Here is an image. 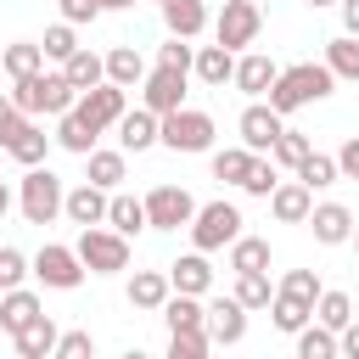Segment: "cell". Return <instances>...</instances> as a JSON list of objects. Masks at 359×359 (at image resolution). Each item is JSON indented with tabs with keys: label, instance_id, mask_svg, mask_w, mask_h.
<instances>
[{
	"label": "cell",
	"instance_id": "4fadbf2b",
	"mask_svg": "<svg viewBox=\"0 0 359 359\" xmlns=\"http://www.w3.org/2000/svg\"><path fill=\"white\" fill-rule=\"evenodd\" d=\"M202 325H208V337H213L219 348H236V342L247 337V309H241L236 297H219V303L202 309Z\"/></svg>",
	"mask_w": 359,
	"mask_h": 359
},
{
	"label": "cell",
	"instance_id": "bcb514c9",
	"mask_svg": "<svg viewBox=\"0 0 359 359\" xmlns=\"http://www.w3.org/2000/svg\"><path fill=\"white\" fill-rule=\"evenodd\" d=\"M157 62H163V67H180V73H191V62H196V50H191V39H180V34H168V45L157 50Z\"/></svg>",
	"mask_w": 359,
	"mask_h": 359
},
{
	"label": "cell",
	"instance_id": "603a6c76",
	"mask_svg": "<svg viewBox=\"0 0 359 359\" xmlns=\"http://www.w3.org/2000/svg\"><path fill=\"white\" fill-rule=\"evenodd\" d=\"M95 135H101V129H95L79 107H67V112H62V123H56V146H67V151H79V157H90Z\"/></svg>",
	"mask_w": 359,
	"mask_h": 359
},
{
	"label": "cell",
	"instance_id": "d6986e66",
	"mask_svg": "<svg viewBox=\"0 0 359 359\" xmlns=\"http://www.w3.org/2000/svg\"><path fill=\"white\" fill-rule=\"evenodd\" d=\"M191 67H196V79H202L208 90H224V84L236 79V50H224V45H202Z\"/></svg>",
	"mask_w": 359,
	"mask_h": 359
},
{
	"label": "cell",
	"instance_id": "ac0fdd59",
	"mask_svg": "<svg viewBox=\"0 0 359 359\" xmlns=\"http://www.w3.org/2000/svg\"><path fill=\"white\" fill-rule=\"evenodd\" d=\"M168 286H174V292H191V297H202V292L213 286L208 252H185V258H174V264H168Z\"/></svg>",
	"mask_w": 359,
	"mask_h": 359
},
{
	"label": "cell",
	"instance_id": "4316f807",
	"mask_svg": "<svg viewBox=\"0 0 359 359\" xmlns=\"http://www.w3.org/2000/svg\"><path fill=\"white\" fill-rule=\"evenodd\" d=\"M34 314H39V297L28 286H6V297H0V331H22Z\"/></svg>",
	"mask_w": 359,
	"mask_h": 359
},
{
	"label": "cell",
	"instance_id": "c3c4849f",
	"mask_svg": "<svg viewBox=\"0 0 359 359\" xmlns=\"http://www.w3.org/2000/svg\"><path fill=\"white\" fill-rule=\"evenodd\" d=\"M84 353H95L90 331H62V337H56V359H84Z\"/></svg>",
	"mask_w": 359,
	"mask_h": 359
},
{
	"label": "cell",
	"instance_id": "6f0895ef",
	"mask_svg": "<svg viewBox=\"0 0 359 359\" xmlns=\"http://www.w3.org/2000/svg\"><path fill=\"white\" fill-rule=\"evenodd\" d=\"M309 6H337V0H309Z\"/></svg>",
	"mask_w": 359,
	"mask_h": 359
},
{
	"label": "cell",
	"instance_id": "7c38bea8",
	"mask_svg": "<svg viewBox=\"0 0 359 359\" xmlns=\"http://www.w3.org/2000/svg\"><path fill=\"white\" fill-rule=\"evenodd\" d=\"M236 129H241V146H247V151H269V146H275V135L286 129V118H280L269 101H252V107L241 112V123H236Z\"/></svg>",
	"mask_w": 359,
	"mask_h": 359
},
{
	"label": "cell",
	"instance_id": "b9f144b4",
	"mask_svg": "<svg viewBox=\"0 0 359 359\" xmlns=\"http://www.w3.org/2000/svg\"><path fill=\"white\" fill-rule=\"evenodd\" d=\"M309 151H314V146H309V135H297V129H280V135H275V146H269V157H275V163H286V168H297Z\"/></svg>",
	"mask_w": 359,
	"mask_h": 359
},
{
	"label": "cell",
	"instance_id": "ab89813d",
	"mask_svg": "<svg viewBox=\"0 0 359 359\" xmlns=\"http://www.w3.org/2000/svg\"><path fill=\"white\" fill-rule=\"evenodd\" d=\"M118 180H123V151H95V146H90V185L112 191Z\"/></svg>",
	"mask_w": 359,
	"mask_h": 359
},
{
	"label": "cell",
	"instance_id": "52a82bcc",
	"mask_svg": "<svg viewBox=\"0 0 359 359\" xmlns=\"http://www.w3.org/2000/svg\"><path fill=\"white\" fill-rule=\"evenodd\" d=\"M258 28H264V11H258L252 0H224V11H219V22H213V39H219L224 50H247V45L258 39Z\"/></svg>",
	"mask_w": 359,
	"mask_h": 359
},
{
	"label": "cell",
	"instance_id": "60d3db41",
	"mask_svg": "<svg viewBox=\"0 0 359 359\" xmlns=\"http://www.w3.org/2000/svg\"><path fill=\"white\" fill-rule=\"evenodd\" d=\"M275 292H280V297H297V303H309V309H314V297H320L325 286H320V275H314V269H286V280H280Z\"/></svg>",
	"mask_w": 359,
	"mask_h": 359
},
{
	"label": "cell",
	"instance_id": "ffe728a7",
	"mask_svg": "<svg viewBox=\"0 0 359 359\" xmlns=\"http://www.w3.org/2000/svg\"><path fill=\"white\" fill-rule=\"evenodd\" d=\"M45 151H50V135H45V129H39L34 118H28V123H22V129H17L11 140H6V157H11V163H22V168L45 163Z\"/></svg>",
	"mask_w": 359,
	"mask_h": 359
},
{
	"label": "cell",
	"instance_id": "db71d44e",
	"mask_svg": "<svg viewBox=\"0 0 359 359\" xmlns=\"http://www.w3.org/2000/svg\"><path fill=\"white\" fill-rule=\"evenodd\" d=\"M342 6V34H359V0H337Z\"/></svg>",
	"mask_w": 359,
	"mask_h": 359
},
{
	"label": "cell",
	"instance_id": "8fae6325",
	"mask_svg": "<svg viewBox=\"0 0 359 359\" xmlns=\"http://www.w3.org/2000/svg\"><path fill=\"white\" fill-rule=\"evenodd\" d=\"M73 107H79L95 129H112V123L123 118V84H107V79H101V84H90V90H79Z\"/></svg>",
	"mask_w": 359,
	"mask_h": 359
},
{
	"label": "cell",
	"instance_id": "ee69618b",
	"mask_svg": "<svg viewBox=\"0 0 359 359\" xmlns=\"http://www.w3.org/2000/svg\"><path fill=\"white\" fill-rule=\"evenodd\" d=\"M241 191H247V196H269V191H275V157L264 163V157L252 151V163H247V174H241Z\"/></svg>",
	"mask_w": 359,
	"mask_h": 359
},
{
	"label": "cell",
	"instance_id": "277c9868",
	"mask_svg": "<svg viewBox=\"0 0 359 359\" xmlns=\"http://www.w3.org/2000/svg\"><path fill=\"white\" fill-rule=\"evenodd\" d=\"M157 140L168 151H208L213 146V118L196 112V107H174V112L157 118Z\"/></svg>",
	"mask_w": 359,
	"mask_h": 359
},
{
	"label": "cell",
	"instance_id": "681fc988",
	"mask_svg": "<svg viewBox=\"0 0 359 359\" xmlns=\"http://www.w3.org/2000/svg\"><path fill=\"white\" fill-rule=\"evenodd\" d=\"M22 123H28V112H22V107H17L11 95H0V151H6V140H11V135H17Z\"/></svg>",
	"mask_w": 359,
	"mask_h": 359
},
{
	"label": "cell",
	"instance_id": "9f6ffc18",
	"mask_svg": "<svg viewBox=\"0 0 359 359\" xmlns=\"http://www.w3.org/2000/svg\"><path fill=\"white\" fill-rule=\"evenodd\" d=\"M123 6H135V0H101V11H123Z\"/></svg>",
	"mask_w": 359,
	"mask_h": 359
},
{
	"label": "cell",
	"instance_id": "7402d4cb",
	"mask_svg": "<svg viewBox=\"0 0 359 359\" xmlns=\"http://www.w3.org/2000/svg\"><path fill=\"white\" fill-rule=\"evenodd\" d=\"M275 73H280V67H275L269 56H258V50H252V56H241V62H236V79H230V84H236L241 95H264V90L275 84Z\"/></svg>",
	"mask_w": 359,
	"mask_h": 359
},
{
	"label": "cell",
	"instance_id": "30bf717a",
	"mask_svg": "<svg viewBox=\"0 0 359 359\" xmlns=\"http://www.w3.org/2000/svg\"><path fill=\"white\" fill-rule=\"evenodd\" d=\"M140 107H151L157 118H163V112H174V107H185V73L157 62V67L140 79Z\"/></svg>",
	"mask_w": 359,
	"mask_h": 359
},
{
	"label": "cell",
	"instance_id": "f546056e",
	"mask_svg": "<svg viewBox=\"0 0 359 359\" xmlns=\"http://www.w3.org/2000/svg\"><path fill=\"white\" fill-rule=\"evenodd\" d=\"M107 224H112L118 236H140V230H146V202H135V196H107Z\"/></svg>",
	"mask_w": 359,
	"mask_h": 359
},
{
	"label": "cell",
	"instance_id": "816d5d0a",
	"mask_svg": "<svg viewBox=\"0 0 359 359\" xmlns=\"http://www.w3.org/2000/svg\"><path fill=\"white\" fill-rule=\"evenodd\" d=\"M337 174H342V180H359V135L337 151Z\"/></svg>",
	"mask_w": 359,
	"mask_h": 359
},
{
	"label": "cell",
	"instance_id": "44dd1931",
	"mask_svg": "<svg viewBox=\"0 0 359 359\" xmlns=\"http://www.w3.org/2000/svg\"><path fill=\"white\" fill-rule=\"evenodd\" d=\"M163 22H168V34L196 39V34L208 28V6H202V0H163Z\"/></svg>",
	"mask_w": 359,
	"mask_h": 359
},
{
	"label": "cell",
	"instance_id": "8d00e7d4",
	"mask_svg": "<svg viewBox=\"0 0 359 359\" xmlns=\"http://www.w3.org/2000/svg\"><path fill=\"white\" fill-rule=\"evenodd\" d=\"M269 314H275V331H286V337H292V331H303V325H309V314H314V309H309V303H297V297H280V292H275V297H269Z\"/></svg>",
	"mask_w": 359,
	"mask_h": 359
},
{
	"label": "cell",
	"instance_id": "f35d334b",
	"mask_svg": "<svg viewBox=\"0 0 359 359\" xmlns=\"http://www.w3.org/2000/svg\"><path fill=\"white\" fill-rule=\"evenodd\" d=\"M213 348L208 325H191V331H168V359H202Z\"/></svg>",
	"mask_w": 359,
	"mask_h": 359
},
{
	"label": "cell",
	"instance_id": "d590c367",
	"mask_svg": "<svg viewBox=\"0 0 359 359\" xmlns=\"http://www.w3.org/2000/svg\"><path fill=\"white\" fill-rule=\"evenodd\" d=\"M297 180H303L309 191H320V185H337L342 174H337V157H325V151H309V157L297 163Z\"/></svg>",
	"mask_w": 359,
	"mask_h": 359
},
{
	"label": "cell",
	"instance_id": "ba28073f",
	"mask_svg": "<svg viewBox=\"0 0 359 359\" xmlns=\"http://www.w3.org/2000/svg\"><path fill=\"white\" fill-rule=\"evenodd\" d=\"M34 275H39L50 292H73V286L84 280V264H79V252H73V247H62V241H45V247L34 252Z\"/></svg>",
	"mask_w": 359,
	"mask_h": 359
},
{
	"label": "cell",
	"instance_id": "1f68e13d",
	"mask_svg": "<svg viewBox=\"0 0 359 359\" xmlns=\"http://www.w3.org/2000/svg\"><path fill=\"white\" fill-rule=\"evenodd\" d=\"M163 320H168V331H191V325H202V297H191V292H168V297H163Z\"/></svg>",
	"mask_w": 359,
	"mask_h": 359
},
{
	"label": "cell",
	"instance_id": "83f0119b",
	"mask_svg": "<svg viewBox=\"0 0 359 359\" xmlns=\"http://www.w3.org/2000/svg\"><path fill=\"white\" fill-rule=\"evenodd\" d=\"M62 73H67V84H73V90H90V84H101V79H107V56H95V50H84V45H79V50L62 62Z\"/></svg>",
	"mask_w": 359,
	"mask_h": 359
},
{
	"label": "cell",
	"instance_id": "d6a6232c",
	"mask_svg": "<svg viewBox=\"0 0 359 359\" xmlns=\"http://www.w3.org/2000/svg\"><path fill=\"white\" fill-rule=\"evenodd\" d=\"M0 67H6L11 79H28V73H39V67H45V50H39V45H28V39H17V45H6V50H0Z\"/></svg>",
	"mask_w": 359,
	"mask_h": 359
},
{
	"label": "cell",
	"instance_id": "11a10c76",
	"mask_svg": "<svg viewBox=\"0 0 359 359\" xmlns=\"http://www.w3.org/2000/svg\"><path fill=\"white\" fill-rule=\"evenodd\" d=\"M6 213H11V191L0 185V219H6Z\"/></svg>",
	"mask_w": 359,
	"mask_h": 359
},
{
	"label": "cell",
	"instance_id": "7bdbcfd3",
	"mask_svg": "<svg viewBox=\"0 0 359 359\" xmlns=\"http://www.w3.org/2000/svg\"><path fill=\"white\" fill-rule=\"evenodd\" d=\"M247 163H252V151H247V146H224V151H213V180H230V185H241Z\"/></svg>",
	"mask_w": 359,
	"mask_h": 359
},
{
	"label": "cell",
	"instance_id": "484cf974",
	"mask_svg": "<svg viewBox=\"0 0 359 359\" xmlns=\"http://www.w3.org/2000/svg\"><path fill=\"white\" fill-rule=\"evenodd\" d=\"M168 292H174V286H168V269H140V275L129 280V303H135V309H146V314H151V309H163V297H168Z\"/></svg>",
	"mask_w": 359,
	"mask_h": 359
},
{
	"label": "cell",
	"instance_id": "74e56055",
	"mask_svg": "<svg viewBox=\"0 0 359 359\" xmlns=\"http://www.w3.org/2000/svg\"><path fill=\"white\" fill-rule=\"evenodd\" d=\"M314 320H320V325H331V331H342V325L353 320L348 292H320V297H314Z\"/></svg>",
	"mask_w": 359,
	"mask_h": 359
},
{
	"label": "cell",
	"instance_id": "f5cc1de1",
	"mask_svg": "<svg viewBox=\"0 0 359 359\" xmlns=\"http://www.w3.org/2000/svg\"><path fill=\"white\" fill-rule=\"evenodd\" d=\"M337 353H348V359H359V320H348V325L337 331Z\"/></svg>",
	"mask_w": 359,
	"mask_h": 359
},
{
	"label": "cell",
	"instance_id": "3957f363",
	"mask_svg": "<svg viewBox=\"0 0 359 359\" xmlns=\"http://www.w3.org/2000/svg\"><path fill=\"white\" fill-rule=\"evenodd\" d=\"M73 252H79V264H84L90 275H118V269H129V236L101 230V224H84Z\"/></svg>",
	"mask_w": 359,
	"mask_h": 359
},
{
	"label": "cell",
	"instance_id": "7a4b0ae2",
	"mask_svg": "<svg viewBox=\"0 0 359 359\" xmlns=\"http://www.w3.org/2000/svg\"><path fill=\"white\" fill-rule=\"evenodd\" d=\"M11 101H17V107H22L28 118H34V112H56V118H62V112H67V107L79 101V90L67 84V73H45V67H39V73L17 79Z\"/></svg>",
	"mask_w": 359,
	"mask_h": 359
},
{
	"label": "cell",
	"instance_id": "e0dca14e",
	"mask_svg": "<svg viewBox=\"0 0 359 359\" xmlns=\"http://www.w3.org/2000/svg\"><path fill=\"white\" fill-rule=\"evenodd\" d=\"M309 208H314V191H309L303 180H292V185H280V180H275V191H269V213H275L280 224H303V219H309Z\"/></svg>",
	"mask_w": 359,
	"mask_h": 359
},
{
	"label": "cell",
	"instance_id": "f1b7e54d",
	"mask_svg": "<svg viewBox=\"0 0 359 359\" xmlns=\"http://www.w3.org/2000/svg\"><path fill=\"white\" fill-rule=\"evenodd\" d=\"M325 67H331L337 79L359 84V34H337V39L325 45Z\"/></svg>",
	"mask_w": 359,
	"mask_h": 359
},
{
	"label": "cell",
	"instance_id": "d4e9b609",
	"mask_svg": "<svg viewBox=\"0 0 359 359\" xmlns=\"http://www.w3.org/2000/svg\"><path fill=\"white\" fill-rule=\"evenodd\" d=\"M146 79V62H140V50L135 45H112L107 50V84H123V90H135Z\"/></svg>",
	"mask_w": 359,
	"mask_h": 359
},
{
	"label": "cell",
	"instance_id": "680465c9",
	"mask_svg": "<svg viewBox=\"0 0 359 359\" xmlns=\"http://www.w3.org/2000/svg\"><path fill=\"white\" fill-rule=\"evenodd\" d=\"M348 241H353V247H359V224H353V236H348Z\"/></svg>",
	"mask_w": 359,
	"mask_h": 359
},
{
	"label": "cell",
	"instance_id": "9c48e42d",
	"mask_svg": "<svg viewBox=\"0 0 359 359\" xmlns=\"http://www.w3.org/2000/svg\"><path fill=\"white\" fill-rule=\"evenodd\" d=\"M191 213H196V202H191L185 185H157V191H146V224H151V230H180V224H191Z\"/></svg>",
	"mask_w": 359,
	"mask_h": 359
},
{
	"label": "cell",
	"instance_id": "e575fe53",
	"mask_svg": "<svg viewBox=\"0 0 359 359\" xmlns=\"http://www.w3.org/2000/svg\"><path fill=\"white\" fill-rule=\"evenodd\" d=\"M297 337V359H337V331L331 325H303Z\"/></svg>",
	"mask_w": 359,
	"mask_h": 359
},
{
	"label": "cell",
	"instance_id": "4dcf8cb0",
	"mask_svg": "<svg viewBox=\"0 0 359 359\" xmlns=\"http://www.w3.org/2000/svg\"><path fill=\"white\" fill-rule=\"evenodd\" d=\"M230 269H236V275L269 269V241H264V236H236V241H230Z\"/></svg>",
	"mask_w": 359,
	"mask_h": 359
},
{
	"label": "cell",
	"instance_id": "7dc6e473",
	"mask_svg": "<svg viewBox=\"0 0 359 359\" xmlns=\"http://www.w3.org/2000/svg\"><path fill=\"white\" fill-rule=\"evenodd\" d=\"M22 275H28V258L17 247H0V292L6 286H22Z\"/></svg>",
	"mask_w": 359,
	"mask_h": 359
},
{
	"label": "cell",
	"instance_id": "f907efd6",
	"mask_svg": "<svg viewBox=\"0 0 359 359\" xmlns=\"http://www.w3.org/2000/svg\"><path fill=\"white\" fill-rule=\"evenodd\" d=\"M95 17H101V0H62V22L79 28V22H95Z\"/></svg>",
	"mask_w": 359,
	"mask_h": 359
},
{
	"label": "cell",
	"instance_id": "91938a15",
	"mask_svg": "<svg viewBox=\"0 0 359 359\" xmlns=\"http://www.w3.org/2000/svg\"><path fill=\"white\" fill-rule=\"evenodd\" d=\"M157 6H163V0H157Z\"/></svg>",
	"mask_w": 359,
	"mask_h": 359
},
{
	"label": "cell",
	"instance_id": "5b68a950",
	"mask_svg": "<svg viewBox=\"0 0 359 359\" xmlns=\"http://www.w3.org/2000/svg\"><path fill=\"white\" fill-rule=\"evenodd\" d=\"M62 180L45 168V163H34L28 174H22V191H17V208H22V219L28 224H50L56 213H62Z\"/></svg>",
	"mask_w": 359,
	"mask_h": 359
},
{
	"label": "cell",
	"instance_id": "6da1fadb",
	"mask_svg": "<svg viewBox=\"0 0 359 359\" xmlns=\"http://www.w3.org/2000/svg\"><path fill=\"white\" fill-rule=\"evenodd\" d=\"M331 90H337V73H331L325 62H297V67H280L264 95H269V107L286 118V112H297V107H309V101H325Z\"/></svg>",
	"mask_w": 359,
	"mask_h": 359
},
{
	"label": "cell",
	"instance_id": "8992f818",
	"mask_svg": "<svg viewBox=\"0 0 359 359\" xmlns=\"http://www.w3.org/2000/svg\"><path fill=\"white\" fill-rule=\"evenodd\" d=\"M236 236H241V213H236L230 202H208V208L191 213V241H196V252H219V247H230Z\"/></svg>",
	"mask_w": 359,
	"mask_h": 359
},
{
	"label": "cell",
	"instance_id": "836d02e7",
	"mask_svg": "<svg viewBox=\"0 0 359 359\" xmlns=\"http://www.w3.org/2000/svg\"><path fill=\"white\" fill-rule=\"evenodd\" d=\"M241 309H269V297H275V286H269V275L264 269H247V275H236V292H230Z\"/></svg>",
	"mask_w": 359,
	"mask_h": 359
},
{
	"label": "cell",
	"instance_id": "cb8c5ba5",
	"mask_svg": "<svg viewBox=\"0 0 359 359\" xmlns=\"http://www.w3.org/2000/svg\"><path fill=\"white\" fill-rule=\"evenodd\" d=\"M118 140H123V151H146V146H157V112H151V107L123 112V118H118Z\"/></svg>",
	"mask_w": 359,
	"mask_h": 359
},
{
	"label": "cell",
	"instance_id": "9a60e30c",
	"mask_svg": "<svg viewBox=\"0 0 359 359\" xmlns=\"http://www.w3.org/2000/svg\"><path fill=\"white\" fill-rule=\"evenodd\" d=\"M56 337H62V331H56V320H50L45 309H39L22 331H11V342H17L22 359H50V353H56Z\"/></svg>",
	"mask_w": 359,
	"mask_h": 359
},
{
	"label": "cell",
	"instance_id": "2e32d148",
	"mask_svg": "<svg viewBox=\"0 0 359 359\" xmlns=\"http://www.w3.org/2000/svg\"><path fill=\"white\" fill-rule=\"evenodd\" d=\"M62 213L73 219V224H107V191L101 185H73L67 196H62Z\"/></svg>",
	"mask_w": 359,
	"mask_h": 359
},
{
	"label": "cell",
	"instance_id": "f6af8a7d",
	"mask_svg": "<svg viewBox=\"0 0 359 359\" xmlns=\"http://www.w3.org/2000/svg\"><path fill=\"white\" fill-rule=\"evenodd\" d=\"M39 50H45L50 62H67V56L79 50V39H73V22H56V28H45V39H39Z\"/></svg>",
	"mask_w": 359,
	"mask_h": 359
},
{
	"label": "cell",
	"instance_id": "5bb4252c",
	"mask_svg": "<svg viewBox=\"0 0 359 359\" xmlns=\"http://www.w3.org/2000/svg\"><path fill=\"white\" fill-rule=\"evenodd\" d=\"M303 224H314V241H320V247H342V241L353 236V213H348L342 202H320V208H309Z\"/></svg>",
	"mask_w": 359,
	"mask_h": 359
}]
</instances>
